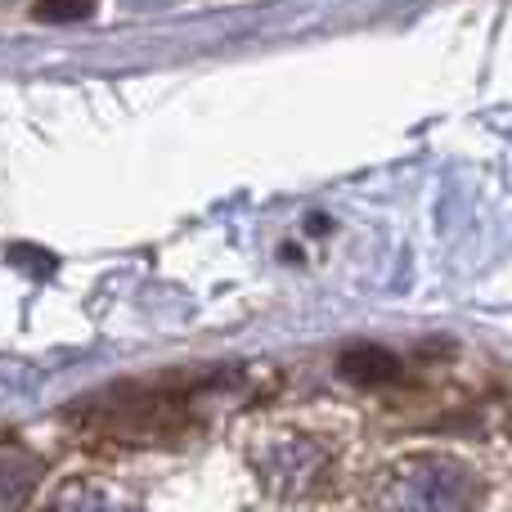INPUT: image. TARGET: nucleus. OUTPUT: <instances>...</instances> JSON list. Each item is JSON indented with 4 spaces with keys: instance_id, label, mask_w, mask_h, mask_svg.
Returning a JSON list of instances; mask_svg holds the SVG:
<instances>
[{
    "instance_id": "f257e3e1",
    "label": "nucleus",
    "mask_w": 512,
    "mask_h": 512,
    "mask_svg": "<svg viewBox=\"0 0 512 512\" xmlns=\"http://www.w3.org/2000/svg\"><path fill=\"white\" fill-rule=\"evenodd\" d=\"M221 382V373H212V378H198L194 387H117L99 396L86 414H77V423L90 436L122 445L171 441L180 427H189L198 414L212 409V391Z\"/></svg>"
},
{
    "instance_id": "f03ea898",
    "label": "nucleus",
    "mask_w": 512,
    "mask_h": 512,
    "mask_svg": "<svg viewBox=\"0 0 512 512\" xmlns=\"http://www.w3.org/2000/svg\"><path fill=\"white\" fill-rule=\"evenodd\" d=\"M477 499V477L445 454H414L391 463L369 490L373 508H472Z\"/></svg>"
},
{
    "instance_id": "7ed1b4c3",
    "label": "nucleus",
    "mask_w": 512,
    "mask_h": 512,
    "mask_svg": "<svg viewBox=\"0 0 512 512\" xmlns=\"http://www.w3.org/2000/svg\"><path fill=\"white\" fill-rule=\"evenodd\" d=\"M252 468L265 481V490L279 499H297L306 490H315L328 472V450L310 436L279 432L274 441H261L252 450Z\"/></svg>"
},
{
    "instance_id": "20e7f679",
    "label": "nucleus",
    "mask_w": 512,
    "mask_h": 512,
    "mask_svg": "<svg viewBox=\"0 0 512 512\" xmlns=\"http://www.w3.org/2000/svg\"><path fill=\"white\" fill-rule=\"evenodd\" d=\"M45 463L23 445H0V504H23L41 486Z\"/></svg>"
},
{
    "instance_id": "39448f33",
    "label": "nucleus",
    "mask_w": 512,
    "mask_h": 512,
    "mask_svg": "<svg viewBox=\"0 0 512 512\" xmlns=\"http://www.w3.org/2000/svg\"><path fill=\"white\" fill-rule=\"evenodd\" d=\"M391 373H396V360L382 346H355L342 355V378L351 382H387Z\"/></svg>"
},
{
    "instance_id": "423d86ee",
    "label": "nucleus",
    "mask_w": 512,
    "mask_h": 512,
    "mask_svg": "<svg viewBox=\"0 0 512 512\" xmlns=\"http://www.w3.org/2000/svg\"><path fill=\"white\" fill-rule=\"evenodd\" d=\"M90 9H95V0H36L32 14L41 23H81V18H90Z\"/></svg>"
},
{
    "instance_id": "0eeeda50",
    "label": "nucleus",
    "mask_w": 512,
    "mask_h": 512,
    "mask_svg": "<svg viewBox=\"0 0 512 512\" xmlns=\"http://www.w3.org/2000/svg\"><path fill=\"white\" fill-rule=\"evenodd\" d=\"M126 9H167V5H176V0H122Z\"/></svg>"
}]
</instances>
